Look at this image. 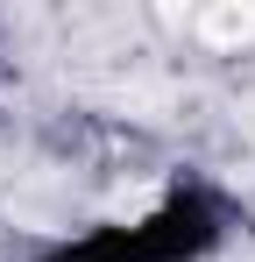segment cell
I'll return each mask as SVG.
<instances>
[]
</instances>
